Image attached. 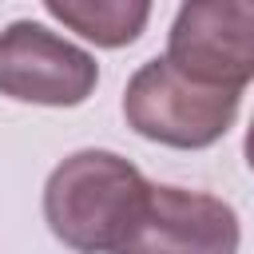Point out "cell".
Listing matches in <instances>:
<instances>
[{"mask_svg":"<svg viewBox=\"0 0 254 254\" xmlns=\"http://www.w3.org/2000/svg\"><path fill=\"white\" fill-rule=\"evenodd\" d=\"M44 12L95 48H127L151 20L147 0H44Z\"/></svg>","mask_w":254,"mask_h":254,"instance_id":"6","label":"cell"},{"mask_svg":"<svg viewBox=\"0 0 254 254\" xmlns=\"http://www.w3.org/2000/svg\"><path fill=\"white\" fill-rule=\"evenodd\" d=\"M238 91L206 87L183 75L167 56L147 60L123 91V119L135 135L175 147V151H202L214 147L238 119Z\"/></svg>","mask_w":254,"mask_h":254,"instance_id":"2","label":"cell"},{"mask_svg":"<svg viewBox=\"0 0 254 254\" xmlns=\"http://www.w3.org/2000/svg\"><path fill=\"white\" fill-rule=\"evenodd\" d=\"M242 226L230 202L206 190L151 183L139 222L119 254H238Z\"/></svg>","mask_w":254,"mask_h":254,"instance_id":"5","label":"cell"},{"mask_svg":"<svg viewBox=\"0 0 254 254\" xmlns=\"http://www.w3.org/2000/svg\"><path fill=\"white\" fill-rule=\"evenodd\" d=\"M242 151H246V167L254 171V119H250V127H246V143H242Z\"/></svg>","mask_w":254,"mask_h":254,"instance_id":"7","label":"cell"},{"mask_svg":"<svg viewBox=\"0 0 254 254\" xmlns=\"http://www.w3.org/2000/svg\"><path fill=\"white\" fill-rule=\"evenodd\" d=\"M167 60L206 87L242 91L254 79V4L190 0L167 32Z\"/></svg>","mask_w":254,"mask_h":254,"instance_id":"4","label":"cell"},{"mask_svg":"<svg viewBox=\"0 0 254 254\" xmlns=\"http://www.w3.org/2000/svg\"><path fill=\"white\" fill-rule=\"evenodd\" d=\"M99 83V64L79 44L36 20L0 32V95L40 107H79Z\"/></svg>","mask_w":254,"mask_h":254,"instance_id":"3","label":"cell"},{"mask_svg":"<svg viewBox=\"0 0 254 254\" xmlns=\"http://www.w3.org/2000/svg\"><path fill=\"white\" fill-rule=\"evenodd\" d=\"M151 183L115 151H75L44 183V222L75 254H119Z\"/></svg>","mask_w":254,"mask_h":254,"instance_id":"1","label":"cell"}]
</instances>
